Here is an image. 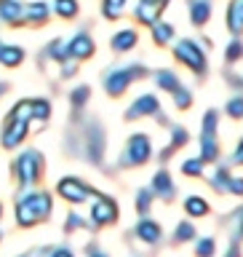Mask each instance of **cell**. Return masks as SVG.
<instances>
[{"label":"cell","mask_w":243,"mask_h":257,"mask_svg":"<svg viewBox=\"0 0 243 257\" xmlns=\"http://www.w3.org/2000/svg\"><path fill=\"white\" fill-rule=\"evenodd\" d=\"M67 54L72 59H88L94 54V40L88 38V32H78L75 38L67 43Z\"/></svg>","instance_id":"12"},{"label":"cell","mask_w":243,"mask_h":257,"mask_svg":"<svg viewBox=\"0 0 243 257\" xmlns=\"http://www.w3.org/2000/svg\"><path fill=\"white\" fill-rule=\"evenodd\" d=\"M144 3H152V6H160V8H166L168 0H144Z\"/></svg>","instance_id":"47"},{"label":"cell","mask_w":243,"mask_h":257,"mask_svg":"<svg viewBox=\"0 0 243 257\" xmlns=\"http://www.w3.org/2000/svg\"><path fill=\"white\" fill-rule=\"evenodd\" d=\"M224 110H227L232 118H243V96H235V99H230Z\"/></svg>","instance_id":"38"},{"label":"cell","mask_w":243,"mask_h":257,"mask_svg":"<svg viewBox=\"0 0 243 257\" xmlns=\"http://www.w3.org/2000/svg\"><path fill=\"white\" fill-rule=\"evenodd\" d=\"M227 27L232 32L243 30V0H232L230 3V8H227Z\"/></svg>","instance_id":"20"},{"label":"cell","mask_w":243,"mask_h":257,"mask_svg":"<svg viewBox=\"0 0 243 257\" xmlns=\"http://www.w3.org/2000/svg\"><path fill=\"white\" fill-rule=\"evenodd\" d=\"M51 257H75V254H72L70 249H64V246H59V249H54V252H51Z\"/></svg>","instance_id":"44"},{"label":"cell","mask_w":243,"mask_h":257,"mask_svg":"<svg viewBox=\"0 0 243 257\" xmlns=\"http://www.w3.org/2000/svg\"><path fill=\"white\" fill-rule=\"evenodd\" d=\"M227 80L232 86H238V88H243V78H238V75H232V72H227Z\"/></svg>","instance_id":"46"},{"label":"cell","mask_w":243,"mask_h":257,"mask_svg":"<svg viewBox=\"0 0 243 257\" xmlns=\"http://www.w3.org/2000/svg\"><path fill=\"white\" fill-rule=\"evenodd\" d=\"M227 190H230V193H235V196H243V180H240V177H230Z\"/></svg>","instance_id":"40"},{"label":"cell","mask_w":243,"mask_h":257,"mask_svg":"<svg viewBox=\"0 0 243 257\" xmlns=\"http://www.w3.org/2000/svg\"><path fill=\"white\" fill-rule=\"evenodd\" d=\"M182 145H187V128L176 126L174 132H171V142H168V148H166L163 153H160V158H163V161H166V158H171V153H174V150H179Z\"/></svg>","instance_id":"21"},{"label":"cell","mask_w":243,"mask_h":257,"mask_svg":"<svg viewBox=\"0 0 243 257\" xmlns=\"http://www.w3.org/2000/svg\"><path fill=\"white\" fill-rule=\"evenodd\" d=\"M0 217H3V204H0Z\"/></svg>","instance_id":"49"},{"label":"cell","mask_w":243,"mask_h":257,"mask_svg":"<svg viewBox=\"0 0 243 257\" xmlns=\"http://www.w3.org/2000/svg\"><path fill=\"white\" fill-rule=\"evenodd\" d=\"M232 161H235V164H243V140L238 142V148H235V158H232Z\"/></svg>","instance_id":"45"},{"label":"cell","mask_w":243,"mask_h":257,"mask_svg":"<svg viewBox=\"0 0 243 257\" xmlns=\"http://www.w3.org/2000/svg\"><path fill=\"white\" fill-rule=\"evenodd\" d=\"M144 75H147V70L142 64H128V67H120V70H110L104 75V88H107L110 96H120L134 80H139Z\"/></svg>","instance_id":"4"},{"label":"cell","mask_w":243,"mask_h":257,"mask_svg":"<svg viewBox=\"0 0 243 257\" xmlns=\"http://www.w3.org/2000/svg\"><path fill=\"white\" fill-rule=\"evenodd\" d=\"M224 56H227V62H238L243 56V43H240V40H232V43L227 46V54H224Z\"/></svg>","instance_id":"37"},{"label":"cell","mask_w":243,"mask_h":257,"mask_svg":"<svg viewBox=\"0 0 243 257\" xmlns=\"http://www.w3.org/2000/svg\"><path fill=\"white\" fill-rule=\"evenodd\" d=\"M91 220H94L96 225H110V222H115V220H118V206H115V201L99 196V198L94 201V206H91Z\"/></svg>","instance_id":"9"},{"label":"cell","mask_w":243,"mask_h":257,"mask_svg":"<svg viewBox=\"0 0 243 257\" xmlns=\"http://www.w3.org/2000/svg\"><path fill=\"white\" fill-rule=\"evenodd\" d=\"M56 190H59L62 198L72 201V204H83V201H88V196H94V190H88V185L80 182L78 177H64Z\"/></svg>","instance_id":"8"},{"label":"cell","mask_w":243,"mask_h":257,"mask_svg":"<svg viewBox=\"0 0 243 257\" xmlns=\"http://www.w3.org/2000/svg\"><path fill=\"white\" fill-rule=\"evenodd\" d=\"M195 238V228H192L190 222H179L176 225V230H174V241L176 244H182V241H192Z\"/></svg>","instance_id":"28"},{"label":"cell","mask_w":243,"mask_h":257,"mask_svg":"<svg viewBox=\"0 0 243 257\" xmlns=\"http://www.w3.org/2000/svg\"><path fill=\"white\" fill-rule=\"evenodd\" d=\"M214 249H216L214 238H200L198 246H195V254L198 257H214Z\"/></svg>","instance_id":"34"},{"label":"cell","mask_w":243,"mask_h":257,"mask_svg":"<svg viewBox=\"0 0 243 257\" xmlns=\"http://www.w3.org/2000/svg\"><path fill=\"white\" fill-rule=\"evenodd\" d=\"M171 38H174V27H171V24H166V22H155V24H152V40H155L158 46H166Z\"/></svg>","instance_id":"24"},{"label":"cell","mask_w":243,"mask_h":257,"mask_svg":"<svg viewBox=\"0 0 243 257\" xmlns=\"http://www.w3.org/2000/svg\"><path fill=\"white\" fill-rule=\"evenodd\" d=\"M152 156V145L144 134H134L128 140L126 150H123V158H120V166H142L147 164Z\"/></svg>","instance_id":"6"},{"label":"cell","mask_w":243,"mask_h":257,"mask_svg":"<svg viewBox=\"0 0 243 257\" xmlns=\"http://www.w3.org/2000/svg\"><path fill=\"white\" fill-rule=\"evenodd\" d=\"M30 112H32V118H38V120H48V115H51V104H48L46 99H32Z\"/></svg>","instance_id":"26"},{"label":"cell","mask_w":243,"mask_h":257,"mask_svg":"<svg viewBox=\"0 0 243 257\" xmlns=\"http://www.w3.org/2000/svg\"><path fill=\"white\" fill-rule=\"evenodd\" d=\"M219 156V145L214 140H200V161H216Z\"/></svg>","instance_id":"27"},{"label":"cell","mask_w":243,"mask_h":257,"mask_svg":"<svg viewBox=\"0 0 243 257\" xmlns=\"http://www.w3.org/2000/svg\"><path fill=\"white\" fill-rule=\"evenodd\" d=\"M155 83L163 88V91H171V94L182 86V83H179V78H176L171 70H158V72H155Z\"/></svg>","instance_id":"22"},{"label":"cell","mask_w":243,"mask_h":257,"mask_svg":"<svg viewBox=\"0 0 243 257\" xmlns=\"http://www.w3.org/2000/svg\"><path fill=\"white\" fill-rule=\"evenodd\" d=\"M214 134H216V112L208 110L203 118V137L200 140H214Z\"/></svg>","instance_id":"31"},{"label":"cell","mask_w":243,"mask_h":257,"mask_svg":"<svg viewBox=\"0 0 243 257\" xmlns=\"http://www.w3.org/2000/svg\"><path fill=\"white\" fill-rule=\"evenodd\" d=\"M211 16V3L208 0H190V22L195 27H203Z\"/></svg>","instance_id":"15"},{"label":"cell","mask_w":243,"mask_h":257,"mask_svg":"<svg viewBox=\"0 0 243 257\" xmlns=\"http://www.w3.org/2000/svg\"><path fill=\"white\" fill-rule=\"evenodd\" d=\"M235 238H243V209H240V212L235 214Z\"/></svg>","instance_id":"41"},{"label":"cell","mask_w":243,"mask_h":257,"mask_svg":"<svg viewBox=\"0 0 243 257\" xmlns=\"http://www.w3.org/2000/svg\"><path fill=\"white\" fill-rule=\"evenodd\" d=\"M54 11L62 16V19H75L78 16V0H56Z\"/></svg>","instance_id":"25"},{"label":"cell","mask_w":243,"mask_h":257,"mask_svg":"<svg viewBox=\"0 0 243 257\" xmlns=\"http://www.w3.org/2000/svg\"><path fill=\"white\" fill-rule=\"evenodd\" d=\"M83 156L91 161V164L99 166L102 164V156H104V132H102V126H99V120H91V123L86 126V132H83Z\"/></svg>","instance_id":"7"},{"label":"cell","mask_w":243,"mask_h":257,"mask_svg":"<svg viewBox=\"0 0 243 257\" xmlns=\"http://www.w3.org/2000/svg\"><path fill=\"white\" fill-rule=\"evenodd\" d=\"M30 118H32L30 102H19L11 112H8V118L3 120V137H0V142H3L6 150H14L24 142V137L30 134Z\"/></svg>","instance_id":"2"},{"label":"cell","mask_w":243,"mask_h":257,"mask_svg":"<svg viewBox=\"0 0 243 257\" xmlns=\"http://www.w3.org/2000/svg\"><path fill=\"white\" fill-rule=\"evenodd\" d=\"M54 201L48 193H27L16 201V222L22 228H30V225H38L51 217Z\"/></svg>","instance_id":"1"},{"label":"cell","mask_w":243,"mask_h":257,"mask_svg":"<svg viewBox=\"0 0 243 257\" xmlns=\"http://www.w3.org/2000/svg\"><path fill=\"white\" fill-rule=\"evenodd\" d=\"M144 115H160V102L155 99V94H144L139 96L131 107H128L126 118L134 120V118H144Z\"/></svg>","instance_id":"10"},{"label":"cell","mask_w":243,"mask_h":257,"mask_svg":"<svg viewBox=\"0 0 243 257\" xmlns=\"http://www.w3.org/2000/svg\"><path fill=\"white\" fill-rule=\"evenodd\" d=\"M86 252H88V257H107L96 244H88V246H86Z\"/></svg>","instance_id":"42"},{"label":"cell","mask_w":243,"mask_h":257,"mask_svg":"<svg viewBox=\"0 0 243 257\" xmlns=\"http://www.w3.org/2000/svg\"><path fill=\"white\" fill-rule=\"evenodd\" d=\"M6 94V83H0V96H3Z\"/></svg>","instance_id":"48"},{"label":"cell","mask_w":243,"mask_h":257,"mask_svg":"<svg viewBox=\"0 0 243 257\" xmlns=\"http://www.w3.org/2000/svg\"><path fill=\"white\" fill-rule=\"evenodd\" d=\"M136 238L144 241V244H158L160 241V225L155 220H139L136 222Z\"/></svg>","instance_id":"13"},{"label":"cell","mask_w":243,"mask_h":257,"mask_svg":"<svg viewBox=\"0 0 243 257\" xmlns=\"http://www.w3.org/2000/svg\"><path fill=\"white\" fill-rule=\"evenodd\" d=\"M152 193L160 196L163 201H171L174 193H176L174 182H171V174H168V172H158L155 177H152Z\"/></svg>","instance_id":"14"},{"label":"cell","mask_w":243,"mask_h":257,"mask_svg":"<svg viewBox=\"0 0 243 257\" xmlns=\"http://www.w3.org/2000/svg\"><path fill=\"white\" fill-rule=\"evenodd\" d=\"M48 16H51V8H48L46 3H30L27 11H24V24H35V27H40Z\"/></svg>","instance_id":"17"},{"label":"cell","mask_w":243,"mask_h":257,"mask_svg":"<svg viewBox=\"0 0 243 257\" xmlns=\"http://www.w3.org/2000/svg\"><path fill=\"white\" fill-rule=\"evenodd\" d=\"M160 14H163V8H160V6H152V3H144V0H139V6H136V11H134L136 22H139V24H150V27L158 22Z\"/></svg>","instance_id":"16"},{"label":"cell","mask_w":243,"mask_h":257,"mask_svg":"<svg viewBox=\"0 0 243 257\" xmlns=\"http://www.w3.org/2000/svg\"><path fill=\"white\" fill-rule=\"evenodd\" d=\"M224 257H240V246H238V241H232L230 249H227V254Z\"/></svg>","instance_id":"43"},{"label":"cell","mask_w":243,"mask_h":257,"mask_svg":"<svg viewBox=\"0 0 243 257\" xmlns=\"http://www.w3.org/2000/svg\"><path fill=\"white\" fill-rule=\"evenodd\" d=\"M43 156H40L38 150H27L22 153L19 158H16L14 164V172H16V180H19L22 188H30V185H35L40 177H43Z\"/></svg>","instance_id":"3"},{"label":"cell","mask_w":243,"mask_h":257,"mask_svg":"<svg viewBox=\"0 0 243 257\" xmlns=\"http://www.w3.org/2000/svg\"><path fill=\"white\" fill-rule=\"evenodd\" d=\"M182 172L187 174V177H200V174H203V161H200V158L184 161V164H182Z\"/></svg>","instance_id":"32"},{"label":"cell","mask_w":243,"mask_h":257,"mask_svg":"<svg viewBox=\"0 0 243 257\" xmlns=\"http://www.w3.org/2000/svg\"><path fill=\"white\" fill-rule=\"evenodd\" d=\"M184 212H187L190 217H206V214H208V204H206V198H200V196H190L187 201H184Z\"/></svg>","instance_id":"23"},{"label":"cell","mask_w":243,"mask_h":257,"mask_svg":"<svg viewBox=\"0 0 243 257\" xmlns=\"http://www.w3.org/2000/svg\"><path fill=\"white\" fill-rule=\"evenodd\" d=\"M110 46L115 48V51H128V48H134L136 46V32L134 30H120L112 35L110 40Z\"/></svg>","instance_id":"19"},{"label":"cell","mask_w":243,"mask_h":257,"mask_svg":"<svg viewBox=\"0 0 243 257\" xmlns=\"http://www.w3.org/2000/svg\"><path fill=\"white\" fill-rule=\"evenodd\" d=\"M123 6H126V0H104V16L107 19H118L120 14H123Z\"/></svg>","instance_id":"30"},{"label":"cell","mask_w":243,"mask_h":257,"mask_svg":"<svg viewBox=\"0 0 243 257\" xmlns=\"http://www.w3.org/2000/svg\"><path fill=\"white\" fill-rule=\"evenodd\" d=\"M22 62H24V51L19 46L0 43V64H6V67H19Z\"/></svg>","instance_id":"18"},{"label":"cell","mask_w":243,"mask_h":257,"mask_svg":"<svg viewBox=\"0 0 243 257\" xmlns=\"http://www.w3.org/2000/svg\"><path fill=\"white\" fill-rule=\"evenodd\" d=\"M24 11H27V6L22 0H0V19L11 24V27H22L24 24Z\"/></svg>","instance_id":"11"},{"label":"cell","mask_w":243,"mask_h":257,"mask_svg":"<svg viewBox=\"0 0 243 257\" xmlns=\"http://www.w3.org/2000/svg\"><path fill=\"white\" fill-rule=\"evenodd\" d=\"M88 96H91V88H88V86H78L75 88V91H72L70 94V102H72V107H83V104L88 102Z\"/></svg>","instance_id":"29"},{"label":"cell","mask_w":243,"mask_h":257,"mask_svg":"<svg viewBox=\"0 0 243 257\" xmlns=\"http://www.w3.org/2000/svg\"><path fill=\"white\" fill-rule=\"evenodd\" d=\"M78 228H86V220L80 214H70L67 217V225H64V230L72 233V230H78Z\"/></svg>","instance_id":"39"},{"label":"cell","mask_w":243,"mask_h":257,"mask_svg":"<svg viewBox=\"0 0 243 257\" xmlns=\"http://www.w3.org/2000/svg\"><path fill=\"white\" fill-rule=\"evenodd\" d=\"M227 182H230V174H227V169H216L214 172V180H211V185H214V190H219V193H224L227 190Z\"/></svg>","instance_id":"33"},{"label":"cell","mask_w":243,"mask_h":257,"mask_svg":"<svg viewBox=\"0 0 243 257\" xmlns=\"http://www.w3.org/2000/svg\"><path fill=\"white\" fill-rule=\"evenodd\" d=\"M174 102H176V107H179V110H187L190 107V104H192V96H190V91H187V88H176V91H174Z\"/></svg>","instance_id":"35"},{"label":"cell","mask_w":243,"mask_h":257,"mask_svg":"<svg viewBox=\"0 0 243 257\" xmlns=\"http://www.w3.org/2000/svg\"><path fill=\"white\" fill-rule=\"evenodd\" d=\"M150 204H152V193L150 190H139V193H136V209H139V214H147Z\"/></svg>","instance_id":"36"},{"label":"cell","mask_w":243,"mask_h":257,"mask_svg":"<svg viewBox=\"0 0 243 257\" xmlns=\"http://www.w3.org/2000/svg\"><path fill=\"white\" fill-rule=\"evenodd\" d=\"M174 56L182 64H187L195 75H203V72H206V54L200 51V46L195 43V40H187V38L179 40L176 48H174Z\"/></svg>","instance_id":"5"}]
</instances>
